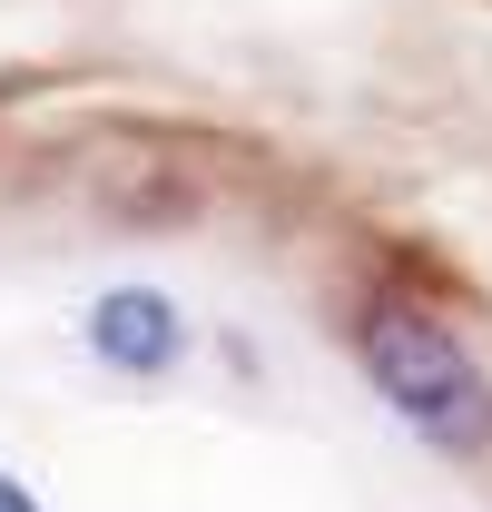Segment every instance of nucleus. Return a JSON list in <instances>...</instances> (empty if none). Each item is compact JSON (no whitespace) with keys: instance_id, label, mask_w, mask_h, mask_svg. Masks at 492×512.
Listing matches in <instances>:
<instances>
[{"instance_id":"1","label":"nucleus","mask_w":492,"mask_h":512,"mask_svg":"<svg viewBox=\"0 0 492 512\" xmlns=\"http://www.w3.org/2000/svg\"><path fill=\"white\" fill-rule=\"evenodd\" d=\"M345 345L365 365L374 404L433 453V463H492V365L463 325L404 296V286H365L355 316H345Z\"/></svg>"},{"instance_id":"2","label":"nucleus","mask_w":492,"mask_h":512,"mask_svg":"<svg viewBox=\"0 0 492 512\" xmlns=\"http://www.w3.org/2000/svg\"><path fill=\"white\" fill-rule=\"evenodd\" d=\"M79 345H89L99 375H119V384H168L187 365V306L168 286H148V276L99 286V296L79 306Z\"/></svg>"},{"instance_id":"3","label":"nucleus","mask_w":492,"mask_h":512,"mask_svg":"<svg viewBox=\"0 0 492 512\" xmlns=\"http://www.w3.org/2000/svg\"><path fill=\"white\" fill-rule=\"evenodd\" d=\"M0 512H40V493H30V483H20L10 463H0Z\"/></svg>"}]
</instances>
